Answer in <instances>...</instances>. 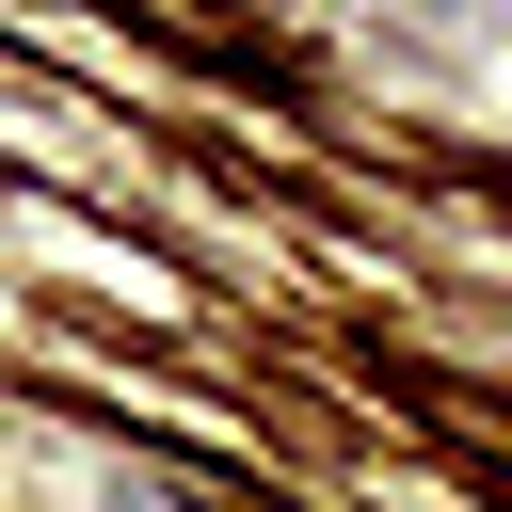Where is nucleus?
<instances>
[{"label": "nucleus", "instance_id": "obj_1", "mask_svg": "<svg viewBox=\"0 0 512 512\" xmlns=\"http://www.w3.org/2000/svg\"><path fill=\"white\" fill-rule=\"evenodd\" d=\"M112 512H208L192 480H112Z\"/></svg>", "mask_w": 512, "mask_h": 512}]
</instances>
